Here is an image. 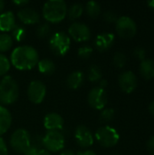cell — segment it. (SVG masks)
Returning a JSON list of instances; mask_svg holds the SVG:
<instances>
[{
    "label": "cell",
    "mask_w": 154,
    "mask_h": 155,
    "mask_svg": "<svg viewBox=\"0 0 154 155\" xmlns=\"http://www.w3.org/2000/svg\"><path fill=\"white\" fill-rule=\"evenodd\" d=\"M40 150H41V149L37 148V147H35L34 145H33V144H31V143H30L29 147H28V148L25 150V152L23 154L24 155H37Z\"/></svg>",
    "instance_id": "cell-35"
},
{
    "label": "cell",
    "mask_w": 154,
    "mask_h": 155,
    "mask_svg": "<svg viewBox=\"0 0 154 155\" xmlns=\"http://www.w3.org/2000/svg\"><path fill=\"white\" fill-rule=\"evenodd\" d=\"M0 155H8V149L5 140L0 136Z\"/></svg>",
    "instance_id": "cell-36"
},
{
    "label": "cell",
    "mask_w": 154,
    "mask_h": 155,
    "mask_svg": "<svg viewBox=\"0 0 154 155\" xmlns=\"http://www.w3.org/2000/svg\"><path fill=\"white\" fill-rule=\"evenodd\" d=\"M64 119L57 113H49L44 118V126L47 131H60L64 127Z\"/></svg>",
    "instance_id": "cell-15"
},
{
    "label": "cell",
    "mask_w": 154,
    "mask_h": 155,
    "mask_svg": "<svg viewBox=\"0 0 154 155\" xmlns=\"http://www.w3.org/2000/svg\"><path fill=\"white\" fill-rule=\"evenodd\" d=\"M13 3H14L15 5H18V6H21V5L24 6V5H27V4L29 3V1H28V0H14Z\"/></svg>",
    "instance_id": "cell-39"
},
{
    "label": "cell",
    "mask_w": 154,
    "mask_h": 155,
    "mask_svg": "<svg viewBox=\"0 0 154 155\" xmlns=\"http://www.w3.org/2000/svg\"><path fill=\"white\" fill-rule=\"evenodd\" d=\"M60 155H76L74 153V151H72V150H64V151H63L62 153H61V154Z\"/></svg>",
    "instance_id": "cell-41"
},
{
    "label": "cell",
    "mask_w": 154,
    "mask_h": 155,
    "mask_svg": "<svg viewBox=\"0 0 154 155\" xmlns=\"http://www.w3.org/2000/svg\"><path fill=\"white\" fill-rule=\"evenodd\" d=\"M68 35L77 42H84L90 39L92 32L85 23L75 21L70 25L68 28Z\"/></svg>",
    "instance_id": "cell-9"
},
{
    "label": "cell",
    "mask_w": 154,
    "mask_h": 155,
    "mask_svg": "<svg viewBox=\"0 0 154 155\" xmlns=\"http://www.w3.org/2000/svg\"><path fill=\"white\" fill-rule=\"evenodd\" d=\"M37 155H51V153L50 152H48L47 150H45V149H41L40 151H39V153H38V154Z\"/></svg>",
    "instance_id": "cell-42"
},
{
    "label": "cell",
    "mask_w": 154,
    "mask_h": 155,
    "mask_svg": "<svg viewBox=\"0 0 154 155\" xmlns=\"http://www.w3.org/2000/svg\"><path fill=\"white\" fill-rule=\"evenodd\" d=\"M93 52V47L90 46V45H83V46L79 47L77 54H78V56L81 57L82 59H88L92 55Z\"/></svg>",
    "instance_id": "cell-31"
},
{
    "label": "cell",
    "mask_w": 154,
    "mask_h": 155,
    "mask_svg": "<svg viewBox=\"0 0 154 155\" xmlns=\"http://www.w3.org/2000/svg\"><path fill=\"white\" fill-rule=\"evenodd\" d=\"M46 95V86L40 80H33L27 87L28 99L35 104H41Z\"/></svg>",
    "instance_id": "cell-10"
},
{
    "label": "cell",
    "mask_w": 154,
    "mask_h": 155,
    "mask_svg": "<svg viewBox=\"0 0 154 155\" xmlns=\"http://www.w3.org/2000/svg\"><path fill=\"white\" fill-rule=\"evenodd\" d=\"M149 111H150V113L154 115V101H152L151 104H150V105H149Z\"/></svg>",
    "instance_id": "cell-43"
},
{
    "label": "cell",
    "mask_w": 154,
    "mask_h": 155,
    "mask_svg": "<svg viewBox=\"0 0 154 155\" xmlns=\"http://www.w3.org/2000/svg\"><path fill=\"white\" fill-rule=\"evenodd\" d=\"M84 81V74L83 71L76 70L70 73L66 78V84L71 89L79 88Z\"/></svg>",
    "instance_id": "cell-18"
},
{
    "label": "cell",
    "mask_w": 154,
    "mask_h": 155,
    "mask_svg": "<svg viewBox=\"0 0 154 155\" xmlns=\"http://www.w3.org/2000/svg\"><path fill=\"white\" fill-rule=\"evenodd\" d=\"M84 8H85L86 14L92 18H96L101 14V11H102L101 5L97 1H94V0L87 2Z\"/></svg>",
    "instance_id": "cell-22"
},
{
    "label": "cell",
    "mask_w": 154,
    "mask_h": 155,
    "mask_svg": "<svg viewBox=\"0 0 154 155\" xmlns=\"http://www.w3.org/2000/svg\"><path fill=\"white\" fill-rule=\"evenodd\" d=\"M107 84H108V83H107V80H105V79H101L99 81V87H101L103 89H104L107 86Z\"/></svg>",
    "instance_id": "cell-40"
},
{
    "label": "cell",
    "mask_w": 154,
    "mask_h": 155,
    "mask_svg": "<svg viewBox=\"0 0 154 155\" xmlns=\"http://www.w3.org/2000/svg\"><path fill=\"white\" fill-rule=\"evenodd\" d=\"M43 139H44V136L43 135L36 134V135L31 137V144L34 145L35 147H37L39 149H43V147H44Z\"/></svg>",
    "instance_id": "cell-32"
},
{
    "label": "cell",
    "mask_w": 154,
    "mask_h": 155,
    "mask_svg": "<svg viewBox=\"0 0 154 155\" xmlns=\"http://www.w3.org/2000/svg\"><path fill=\"white\" fill-rule=\"evenodd\" d=\"M115 115V111L113 108H103L100 114V121L103 124L111 122Z\"/></svg>",
    "instance_id": "cell-28"
},
{
    "label": "cell",
    "mask_w": 154,
    "mask_h": 155,
    "mask_svg": "<svg viewBox=\"0 0 154 155\" xmlns=\"http://www.w3.org/2000/svg\"><path fill=\"white\" fill-rule=\"evenodd\" d=\"M67 5L64 0H48L43 5V16L50 23H59L67 15Z\"/></svg>",
    "instance_id": "cell-2"
},
{
    "label": "cell",
    "mask_w": 154,
    "mask_h": 155,
    "mask_svg": "<svg viewBox=\"0 0 154 155\" xmlns=\"http://www.w3.org/2000/svg\"><path fill=\"white\" fill-rule=\"evenodd\" d=\"M74 138L77 144L83 148L92 146L94 141V137L91 129L84 124H80L75 128Z\"/></svg>",
    "instance_id": "cell-12"
},
{
    "label": "cell",
    "mask_w": 154,
    "mask_h": 155,
    "mask_svg": "<svg viewBox=\"0 0 154 155\" xmlns=\"http://www.w3.org/2000/svg\"><path fill=\"white\" fill-rule=\"evenodd\" d=\"M12 124V115L7 108L0 104V136L6 133Z\"/></svg>",
    "instance_id": "cell-19"
},
{
    "label": "cell",
    "mask_w": 154,
    "mask_h": 155,
    "mask_svg": "<svg viewBox=\"0 0 154 155\" xmlns=\"http://www.w3.org/2000/svg\"><path fill=\"white\" fill-rule=\"evenodd\" d=\"M13 38L7 33H0V53L8 51L13 45Z\"/></svg>",
    "instance_id": "cell-26"
},
{
    "label": "cell",
    "mask_w": 154,
    "mask_h": 155,
    "mask_svg": "<svg viewBox=\"0 0 154 155\" xmlns=\"http://www.w3.org/2000/svg\"><path fill=\"white\" fill-rule=\"evenodd\" d=\"M15 16L12 11H5L0 14V32H9L15 25Z\"/></svg>",
    "instance_id": "cell-17"
},
{
    "label": "cell",
    "mask_w": 154,
    "mask_h": 155,
    "mask_svg": "<svg viewBox=\"0 0 154 155\" xmlns=\"http://www.w3.org/2000/svg\"><path fill=\"white\" fill-rule=\"evenodd\" d=\"M43 144L45 150L52 153H57L64 149L65 144L64 135L61 131H47L43 139Z\"/></svg>",
    "instance_id": "cell-7"
},
{
    "label": "cell",
    "mask_w": 154,
    "mask_h": 155,
    "mask_svg": "<svg viewBox=\"0 0 154 155\" xmlns=\"http://www.w3.org/2000/svg\"><path fill=\"white\" fill-rule=\"evenodd\" d=\"M5 2L3 1V0H0V14L3 12V10H4V8H5Z\"/></svg>",
    "instance_id": "cell-44"
},
{
    "label": "cell",
    "mask_w": 154,
    "mask_h": 155,
    "mask_svg": "<svg viewBox=\"0 0 154 155\" xmlns=\"http://www.w3.org/2000/svg\"><path fill=\"white\" fill-rule=\"evenodd\" d=\"M126 55L123 52H116L113 57V62L115 67L117 68H123L126 64Z\"/></svg>",
    "instance_id": "cell-30"
},
{
    "label": "cell",
    "mask_w": 154,
    "mask_h": 155,
    "mask_svg": "<svg viewBox=\"0 0 154 155\" xmlns=\"http://www.w3.org/2000/svg\"><path fill=\"white\" fill-rule=\"evenodd\" d=\"M95 139L102 146L110 148L113 147L118 143L120 135L113 127H111L109 125H103L96 130Z\"/></svg>",
    "instance_id": "cell-5"
},
{
    "label": "cell",
    "mask_w": 154,
    "mask_h": 155,
    "mask_svg": "<svg viewBox=\"0 0 154 155\" xmlns=\"http://www.w3.org/2000/svg\"><path fill=\"white\" fill-rule=\"evenodd\" d=\"M76 155H97L92 150H85V151H80L78 152Z\"/></svg>",
    "instance_id": "cell-38"
},
{
    "label": "cell",
    "mask_w": 154,
    "mask_h": 155,
    "mask_svg": "<svg viewBox=\"0 0 154 155\" xmlns=\"http://www.w3.org/2000/svg\"><path fill=\"white\" fill-rule=\"evenodd\" d=\"M10 32L11 37L16 42H22L26 36V28L19 24H15V25L12 28Z\"/></svg>",
    "instance_id": "cell-24"
},
{
    "label": "cell",
    "mask_w": 154,
    "mask_h": 155,
    "mask_svg": "<svg viewBox=\"0 0 154 155\" xmlns=\"http://www.w3.org/2000/svg\"><path fill=\"white\" fill-rule=\"evenodd\" d=\"M87 101L89 105L96 110H103L107 104V94L104 89L96 86L90 90Z\"/></svg>",
    "instance_id": "cell-11"
},
{
    "label": "cell",
    "mask_w": 154,
    "mask_h": 155,
    "mask_svg": "<svg viewBox=\"0 0 154 155\" xmlns=\"http://www.w3.org/2000/svg\"><path fill=\"white\" fill-rule=\"evenodd\" d=\"M37 67L39 72L44 74H52L55 71V64L54 61L48 58H43L39 60Z\"/></svg>",
    "instance_id": "cell-21"
},
{
    "label": "cell",
    "mask_w": 154,
    "mask_h": 155,
    "mask_svg": "<svg viewBox=\"0 0 154 155\" xmlns=\"http://www.w3.org/2000/svg\"><path fill=\"white\" fill-rule=\"evenodd\" d=\"M39 54L32 45H22L16 46L11 53L10 63L19 70H30L37 65Z\"/></svg>",
    "instance_id": "cell-1"
},
{
    "label": "cell",
    "mask_w": 154,
    "mask_h": 155,
    "mask_svg": "<svg viewBox=\"0 0 154 155\" xmlns=\"http://www.w3.org/2000/svg\"><path fill=\"white\" fill-rule=\"evenodd\" d=\"M50 33H51V27L48 23L40 24L35 31V34L39 38H45L50 35Z\"/></svg>",
    "instance_id": "cell-29"
},
{
    "label": "cell",
    "mask_w": 154,
    "mask_h": 155,
    "mask_svg": "<svg viewBox=\"0 0 154 155\" xmlns=\"http://www.w3.org/2000/svg\"><path fill=\"white\" fill-rule=\"evenodd\" d=\"M87 78H88L89 81H91L93 83L99 82L101 79H103V71H102V69L96 64L91 65L87 70Z\"/></svg>",
    "instance_id": "cell-25"
},
{
    "label": "cell",
    "mask_w": 154,
    "mask_h": 155,
    "mask_svg": "<svg viewBox=\"0 0 154 155\" xmlns=\"http://www.w3.org/2000/svg\"><path fill=\"white\" fill-rule=\"evenodd\" d=\"M19 96V85L15 78L5 75L0 80V104L8 105L14 104Z\"/></svg>",
    "instance_id": "cell-3"
},
{
    "label": "cell",
    "mask_w": 154,
    "mask_h": 155,
    "mask_svg": "<svg viewBox=\"0 0 154 155\" xmlns=\"http://www.w3.org/2000/svg\"><path fill=\"white\" fill-rule=\"evenodd\" d=\"M119 85L125 93H132L137 86V77L132 71H125L119 75Z\"/></svg>",
    "instance_id": "cell-13"
},
{
    "label": "cell",
    "mask_w": 154,
    "mask_h": 155,
    "mask_svg": "<svg viewBox=\"0 0 154 155\" xmlns=\"http://www.w3.org/2000/svg\"><path fill=\"white\" fill-rule=\"evenodd\" d=\"M11 63L6 55L0 53V76H5L10 70Z\"/></svg>",
    "instance_id": "cell-27"
},
{
    "label": "cell",
    "mask_w": 154,
    "mask_h": 155,
    "mask_svg": "<svg viewBox=\"0 0 154 155\" xmlns=\"http://www.w3.org/2000/svg\"><path fill=\"white\" fill-rule=\"evenodd\" d=\"M84 5L81 3H74L72 4L68 8H67V15L71 20H75L79 18L84 12Z\"/></svg>",
    "instance_id": "cell-23"
},
{
    "label": "cell",
    "mask_w": 154,
    "mask_h": 155,
    "mask_svg": "<svg viewBox=\"0 0 154 155\" xmlns=\"http://www.w3.org/2000/svg\"><path fill=\"white\" fill-rule=\"evenodd\" d=\"M140 73L145 79H152L154 77V61L152 59H144L140 64Z\"/></svg>",
    "instance_id": "cell-20"
},
{
    "label": "cell",
    "mask_w": 154,
    "mask_h": 155,
    "mask_svg": "<svg viewBox=\"0 0 154 155\" xmlns=\"http://www.w3.org/2000/svg\"><path fill=\"white\" fill-rule=\"evenodd\" d=\"M133 54L136 58H138L139 60L143 61L145 59V56H146V52L144 50V48L143 47H136L133 51Z\"/></svg>",
    "instance_id": "cell-34"
},
{
    "label": "cell",
    "mask_w": 154,
    "mask_h": 155,
    "mask_svg": "<svg viewBox=\"0 0 154 155\" xmlns=\"http://www.w3.org/2000/svg\"><path fill=\"white\" fill-rule=\"evenodd\" d=\"M103 16V19H104L106 22H108V23L116 22V20L118 19L116 14H115L113 11H112V10H108V11L104 12Z\"/></svg>",
    "instance_id": "cell-33"
},
{
    "label": "cell",
    "mask_w": 154,
    "mask_h": 155,
    "mask_svg": "<svg viewBox=\"0 0 154 155\" xmlns=\"http://www.w3.org/2000/svg\"><path fill=\"white\" fill-rule=\"evenodd\" d=\"M49 47L54 54L63 56L71 47V37L64 31L55 32L49 38Z\"/></svg>",
    "instance_id": "cell-4"
},
{
    "label": "cell",
    "mask_w": 154,
    "mask_h": 155,
    "mask_svg": "<svg viewBox=\"0 0 154 155\" xmlns=\"http://www.w3.org/2000/svg\"><path fill=\"white\" fill-rule=\"evenodd\" d=\"M114 35L110 32H103L99 34L94 39L95 48L100 52L108 50L112 47L114 42Z\"/></svg>",
    "instance_id": "cell-16"
},
{
    "label": "cell",
    "mask_w": 154,
    "mask_h": 155,
    "mask_svg": "<svg viewBox=\"0 0 154 155\" xmlns=\"http://www.w3.org/2000/svg\"><path fill=\"white\" fill-rule=\"evenodd\" d=\"M147 150L152 155H154V136L151 137L147 142Z\"/></svg>",
    "instance_id": "cell-37"
},
{
    "label": "cell",
    "mask_w": 154,
    "mask_h": 155,
    "mask_svg": "<svg viewBox=\"0 0 154 155\" xmlns=\"http://www.w3.org/2000/svg\"><path fill=\"white\" fill-rule=\"evenodd\" d=\"M148 5H149L152 8H153L154 9V0H152V1H149V2H148Z\"/></svg>",
    "instance_id": "cell-45"
},
{
    "label": "cell",
    "mask_w": 154,
    "mask_h": 155,
    "mask_svg": "<svg viewBox=\"0 0 154 155\" xmlns=\"http://www.w3.org/2000/svg\"><path fill=\"white\" fill-rule=\"evenodd\" d=\"M115 23L116 31L121 37L129 39L133 38L137 32V25L133 19H132L131 17L126 15L120 16L118 17Z\"/></svg>",
    "instance_id": "cell-8"
},
{
    "label": "cell",
    "mask_w": 154,
    "mask_h": 155,
    "mask_svg": "<svg viewBox=\"0 0 154 155\" xmlns=\"http://www.w3.org/2000/svg\"><path fill=\"white\" fill-rule=\"evenodd\" d=\"M18 19L25 25H34L40 21V14L33 7L23 6L17 11Z\"/></svg>",
    "instance_id": "cell-14"
},
{
    "label": "cell",
    "mask_w": 154,
    "mask_h": 155,
    "mask_svg": "<svg viewBox=\"0 0 154 155\" xmlns=\"http://www.w3.org/2000/svg\"><path fill=\"white\" fill-rule=\"evenodd\" d=\"M9 143L16 153H24L31 143L30 134L24 128H18L11 134Z\"/></svg>",
    "instance_id": "cell-6"
}]
</instances>
